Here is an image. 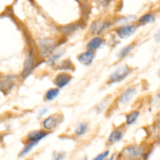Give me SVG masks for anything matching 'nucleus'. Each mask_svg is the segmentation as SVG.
Instances as JSON below:
<instances>
[{
  "label": "nucleus",
  "instance_id": "obj_1",
  "mask_svg": "<svg viewBox=\"0 0 160 160\" xmlns=\"http://www.w3.org/2000/svg\"><path fill=\"white\" fill-rule=\"evenodd\" d=\"M145 155V148L140 145H130L123 148L117 158L120 159H141Z\"/></svg>",
  "mask_w": 160,
  "mask_h": 160
},
{
  "label": "nucleus",
  "instance_id": "obj_2",
  "mask_svg": "<svg viewBox=\"0 0 160 160\" xmlns=\"http://www.w3.org/2000/svg\"><path fill=\"white\" fill-rule=\"evenodd\" d=\"M38 54L41 58H47L51 56L56 49V42L52 38H42L38 40Z\"/></svg>",
  "mask_w": 160,
  "mask_h": 160
},
{
  "label": "nucleus",
  "instance_id": "obj_3",
  "mask_svg": "<svg viewBox=\"0 0 160 160\" xmlns=\"http://www.w3.org/2000/svg\"><path fill=\"white\" fill-rule=\"evenodd\" d=\"M63 121V116L60 112H56L48 116L44 119L42 122V127L44 130L52 132L58 128L59 124Z\"/></svg>",
  "mask_w": 160,
  "mask_h": 160
},
{
  "label": "nucleus",
  "instance_id": "obj_4",
  "mask_svg": "<svg viewBox=\"0 0 160 160\" xmlns=\"http://www.w3.org/2000/svg\"><path fill=\"white\" fill-rule=\"evenodd\" d=\"M132 72V69L128 65L122 66L110 74L108 78L109 84H116L124 81Z\"/></svg>",
  "mask_w": 160,
  "mask_h": 160
},
{
  "label": "nucleus",
  "instance_id": "obj_5",
  "mask_svg": "<svg viewBox=\"0 0 160 160\" xmlns=\"http://www.w3.org/2000/svg\"><path fill=\"white\" fill-rule=\"evenodd\" d=\"M137 92L138 90L135 87L128 88L118 97L117 100V105L118 106H126V105H128L133 99V98L137 94Z\"/></svg>",
  "mask_w": 160,
  "mask_h": 160
},
{
  "label": "nucleus",
  "instance_id": "obj_6",
  "mask_svg": "<svg viewBox=\"0 0 160 160\" xmlns=\"http://www.w3.org/2000/svg\"><path fill=\"white\" fill-rule=\"evenodd\" d=\"M137 28L138 26L135 24L122 25L116 29V33L120 38H128L135 33Z\"/></svg>",
  "mask_w": 160,
  "mask_h": 160
},
{
  "label": "nucleus",
  "instance_id": "obj_7",
  "mask_svg": "<svg viewBox=\"0 0 160 160\" xmlns=\"http://www.w3.org/2000/svg\"><path fill=\"white\" fill-rule=\"evenodd\" d=\"M72 78L73 77L70 73H67V72H62V73H58L54 79V84L56 87L59 88H62L70 84Z\"/></svg>",
  "mask_w": 160,
  "mask_h": 160
},
{
  "label": "nucleus",
  "instance_id": "obj_8",
  "mask_svg": "<svg viewBox=\"0 0 160 160\" xmlns=\"http://www.w3.org/2000/svg\"><path fill=\"white\" fill-rule=\"evenodd\" d=\"M49 133L50 132L45 131L43 128L42 130H36V131H31L27 136V142H38V143H39L40 141L47 137L49 134Z\"/></svg>",
  "mask_w": 160,
  "mask_h": 160
},
{
  "label": "nucleus",
  "instance_id": "obj_9",
  "mask_svg": "<svg viewBox=\"0 0 160 160\" xmlns=\"http://www.w3.org/2000/svg\"><path fill=\"white\" fill-rule=\"evenodd\" d=\"M34 67V58L33 56L32 52L29 53V55L27 57L25 60L24 64H23V69L22 71L21 76L23 78H26L27 77L29 76L32 72L33 69Z\"/></svg>",
  "mask_w": 160,
  "mask_h": 160
},
{
  "label": "nucleus",
  "instance_id": "obj_10",
  "mask_svg": "<svg viewBox=\"0 0 160 160\" xmlns=\"http://www.w3.org/2000/svg\"><path fill=\"white\" fill-rule=\"evenodd\" d=\"M17 78L12 75L6 76L0 81V91L3 92H9L15 86Z\"/></svg>",
  "mask_w": 160,
  "mask_h": 160
},
{
  "label": "nucleus",
  "instance_id": "obj_11",
  "mask_svg": "<svg viewBox=\"0 0 160 160\" xmlns=\"http://www.w3.org/2000/svg\"><path fill=\"white\" fill-rule=\"evenodd\" d=\"M95 56V51L87 49V51L81 53V54L78 56V60L79 61L81 64H83V65L89 66L92 63V62H93Z\"/></svg>",
  "mask_w": 160,
  "mask_h": 160
},
{
  "label": "nucleus",
  "instance_id": "obj_12",
  "mask_svg": "<svg viewBox=\"0 0 160 160\" xmlns=\"http://www.w3.org/2000/svg\"><path fill=\"white\" fill-rule=\"evenodd\" d=\"M110 26L111 23L109 22H103V23H102L100 21H95L91 25L90 31L92 34H100L103 31H106Z\"/></svg>",
  "mask_w": 160,
  "mask_h": 160
},
{
  "label": "nucleus",
  "instance_id": "obj_13",
  "mask_svg": "<svg viewBox=\"0 0 160 160\" xmlns=\"http://www.w3.org/2000/svg\"><path fill=\"white\" fill-rule=\"evenodd\" d=\"M123 131L121 129H115L110 133L108 138V143L112 145L116 143H118L123 139Z\"/></svg>",
  "mask_w": 160,
  "mask_h": 160
},
{
  "label": "nucleus",
  "instance_id": "obj_14",
  "mask_svg": "<svg viewBox=\"0 0 160 160\" xmlns=\"http://www.w3.org/2000/svg\"><path fill=\"white\" fill-rule=\"evenodd\" d=\"M105 40L100 36L98 37H95L91 39L88 42V43L87 44V48L88 50H92V51H95V50L98 49L99 48H101L102 46V45L104 44Z\"/></svg>",
  "mask_w": 160,
  "mask_h": 160
},
{
  "label": "nucleus",
  "instance_id": "obj_15",
  "mask_svg": "<svg viewBox=\"0 0 160 160\" xmlns=\"http://www.w3.org/2000/svg\"><path fill=\"white\" fill-rule=\"evenodd\" d=\"M139 115H140V112L138 110H134L132 112H130L129 113L126 115V124L130 126V125H132L135 123L136 121L138 119Z\"/></svg>",
  "mask_w": 160,
  "mask_h": 160
},
{
  "label": "nucleus",
  "instance_id": "obj_16",
  "mask_svg": "<svg viewBox=\"0 0 160 160\" xmlns=\"http://www.w3.org/2000/svg\"><path fill=\"white\" fill-rule=\"evenodd\" d=\"M59 95V88H50L45 92V99L46 101H52L55 98L58 97Z\"/></svg>",
  "mask_w": 160,
  "mask_h": 160
},
{
  "label": "nucleus",
  "instance_id": "obj_17",
  "mask_svg": "<svg viewBox=\"0 0 160 160\" xmlns=\"http://www.w3.org/2000/svg\"><path fill=\"white\" fill-rule=\"evenodd\" d=\"M135 45H136V42H133V43L125 46L124 48H123L120 52H119L118 55H117V57H118L119 59H123V58H125L127 56H128V55L130 54V52H131L133 49H134Z\"/></svg>",
  "mask_w": 160,
  "mask_h": 160
},
{
  "label": "nucleus",
  "instance_id": "obj_18",
  "mask_svg": "<svg viewBox=\"0 0 160 160\" xmlns=\"http://www.w3.org/2000/svg\"><path fill=\"white\" fill-rule=\"evenodd\" d=\"M155 21V17L152 13H146L145 15L142 16L138 19V24L140 25H146L148 23H152Z\"/></svg>",
  "mask_w": 160,
  "mask_h": 160
},
{
  "label": "nucleus",
  "instance_id": "obj_19",
  "mask_svg": "<svg viewBox=\"0 0 160 160\" xmlns=\"http://www.w3.org/2000/svg\"><path fill=\"white\" fill-rule=\"evenodd\" d=\"M88 126L87 123H81L78 125V127L76 128L74 131V134L77 137H81V136H83L84 134H86L88 131Z\"/></svg>",
  "mask_w": 160,
  "mask_h": 160
},
{
  "label": "nucleus",
  "instance_id": "obj_20",
  "mask_svg": "<svg viewBox=\"0 0 160 160\" xmlns=\"http://www.w3.org/2000/svg\"><path fill=\"white\" fill-rule=\"evenodd\" d=\"M78 28H79V25L77 24V23H73V24L67 25V26L62 27L61 28V31L65 34H70L71 33L76 31L77 30H78Z\"/></svg>",
  "mask_w": 160,
  "mask_h": 160
},
{
  "label": "nucleus",
  "instance_id": "obj_21",
  "mask_svg": "<svg viewBox=\"0 0 160 160\" xmlns=\"http://www.w3.org/2000/svg\"><path fill=\"white\" fill-rule=\"evenodd\" d=\"M38 142H28V144L26 145V146L23 148L21 152L20 153V157H23V156H27L36 145H38Z\"/></svg>",
  "mask_w": 160,
  "mask_h": 160
},
{
  "label": "nucleus",
  "instance_id": "obj_22",
  "mask_svg": "<svg viewBox=\"0 0 160 160\" xmlns=\"http://www.w3.org/2000/svg\"><path fill=\"white\" fill-rule=\"evenodd\" d=\"M63 53H64L63 51H61V52H59L52 55V56H50L49 59H48V63L49 64L50 66H54L55 64H56V62H57V61L59 60L62 56H63Z\"/></svg>",
  "mask_w": 160,
  "mask_h": 160
},
{
  "label": "nucleus",
  "instance_id": "obj_23",
  "mask_svg": "<svg viewBox=\"0 0 160 160\" xmlns=\"http://www.w3.org/2000/svg\"><path fill=\"white\" fill-rule=\"evenodd\" d=\"M135 19V17H122L121 18L118 19L117 21L116 22V24H119V25H127L129 24L131 21Z\"/></svg>",
  "mask_w": 160,
  "mask_h": 160
},
{
  "label": "nucleus",
  "instance_id": "obj_24",
  "mask_svg": "<svg viewBox=\"0 0 160 160\" xmlns=\"http://www.w3.org/2000/svg\"><path fill=\"white\" fill-rule=\"evenodd\" d=\"M58 67L60 70H70L73 67V64H72L71 61L70 59H65Z\"/></svg>",
  "mask_w": 160,
  "mask_h": 160
},
{
  "label": "nucleus",
  "instance_id": "obj_25",
  "mask_svg": "<svg viewBox=\"0 0 160 160\" xmlns=\"http://www.w3.org/2000/svg\"><path fill=\"white\" fill-rule=\"evenodd\" d=\"M109 151H108V150H106V151L100 153V154H98V156H96V157L95 158V160H103V159H107L108 156H109Z\"/></svg>",
  "mask_w": 160,
  "mask_h": 160
},
{
  "label": "nucleus",
  "instance_id": "obj_26",
  "mask_svg": "<svg viewBox=\"0 0 160 160\" xmlns=\"http://www.w3.org/2000/svg\"><path fill=\"white\" fill-rule=\"evenodd\" d=\"M107 103H108V101H107V100H106V99H105L104 101L102 102L101 103H99V104H98V106H97V109H96L97 112H102V111H104L105 106H106V105H107Z\"/></svg>",
  "mask_w": 160,
  "mask_h": 160
},
{
  "label": "nucleus",
  "instance_id": "obj_27",
  "mask_svg": "<svg viewBox=\"0 0 160 160\" xmlns=\"http://www.w3.org/2000/svg\"><path fill=\"white\" fill-rule=\"evenodd\" d=\"M48 108H42L38 111V117H42L48 112Z\"/></svg>",
  "mask_w": 160,
  "mask_h": 160
},
{
  "label": "nucleus",
  "instance_id": "obj_28",
  "mask_svg": "<svg viewBox=\"0 0 160 160\" xmlns=\"http://www.w3.org/2000/svg\"><path fill=\"white\" fill-rule=\"evenodd\" d=\"M64 157H65V154H64V153L56 152L54 154V157L53 158L56 160H59V159H62Z\"/></svg>",
  "mask_w": 160,
  "mask_h": 160
},
{
  "label": "nucleus",
  "instance_id": "obj_29",
  "mask_svg": "<svg viewBox=\"0 0 160 160\" xmlns=\"http://www.w3.org/2000/svg\"><path fill=\"white\" fill-rule=\"evenodd\" d=\"M156 41H158V42H159L160 41V30L158 31L157 34H156Z\"/></svg>",
  "mask_w": 160,
  "mask_h": 160
},
{
  "label": "nucleus",
  "instance_id": "obj_30",
  "mask_svg": "<svg viewBox=\"0 0 160 160\" xmlns=\"http://www.w3.org/2000/svg\"><path fill=\"white\" fill-rule=\"evenodd\" d=\"M156 122L160 125V113H159L156 116Z\"/></svg>",
  "mask_w": 160,
  "mask_h": 160
},
{
  "label": "nucleus",
  "instance_id": "obj_31",
  "mask_svg": "<svg viewBox=\"0 0 160 160\" xmlns=\"http://www.w3.org/2000/svg\"><path fill=\"white\" fill-rule=\"evenodd\" d=\"M0 142H1V135H0Z\"/></svg>",
  "mask_w": 160,
  "mask_h": 160
},
{
  "label": "nucleus",
  "instance_id": "obj_32",
  "mask_svg": "<svg viewBox=\"0 0 160 160\" xmlns=\"http://www.w3.org/2000/svg\"><path fill=\"white\" fill-rule=\"evenodd\" d=\"M159 76H160V72H159Z\"/></svg>",
  "mask_w": 160,
  "mask_h": 160
}]
</instances>
